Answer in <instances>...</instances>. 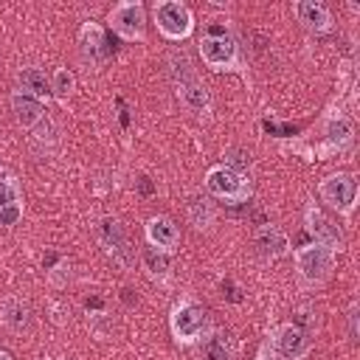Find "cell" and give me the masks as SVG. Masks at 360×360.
I'll use <instances>...</instances> for the list:
<instances>
[{"mask_svg": "<svg viewBox=\"0 0 360 360\" xmlns=\"http://www.w3.org/2000/svg\"><path fill=\"white\" fill-rule=\"evenodd\" d=\"M332 248L315 242V245H307L295 253V262H298V270L307 281H323L332 270Z\"/></svg>", "mask_w": 360, "mask_h": 360, "instance_id": "cell-1", "label": "cell"}, {"mask_svg": "<svg viewBox=\"0 0 360 360\" xmlns=\"http://www.w3.org/2000/svg\"><path fill=\"white\" fill-rule=\"evenodd\" d=\"M155 20H158V28L172 39H180L191 31V11L183 3H174V0L158 3L155 6Z\"/></svg>", "mask_w": 360, "mask_h": 360, "instance_id": "cell-2", "label": "cell"}, {"mask_svg": "<svg viewBox=\"0 0 360 360\" xmlns=\"http://www.w3.org/2000/svg\"><path fill=\"white\" fill-rule=\"evenodd\" d=\"M205 186H208L211 194L225 197V200H233V202H242V200L248 197V183H245V177L236 174V172L228 169V166L211 169L208 177H205Z\"/></svg>", "mask_w": 360, "mask_h": 360, "instance_id": "cell-3", "label": "cell"}, {"mask_svg": "<svg viewBox=\"0 0 360 360\" xmlns=\"http://www.w3.org/2000/svg\"><path fill=\"white\" fill-rule=\"evenodd\" d=\"M321 197L338 211H349L357 197V183L352 174H332L321 183Z\"/></svg>", "mask_w": 360, "mask_h": 360, "instance_id": "cell-4", "label": "cell"}, {"mask_svg": "<svg viewBox=\"0 0 360 360\" xmlns=\"http://www.w3.org/2000/svg\"><path fill=\"white\" fill-rule=\"evenodd\" d=\"M110 22L121 37L141 39L143 37V6L141 3H118L110 14Z\"/></svg>", "mask_w": 360, "mask_h": 360, "instance_id": "cell-5", "label": "cell"}, {"mask_svg": "<svg viewBox=\"0 0 360 360\" xmlns=\"http://www.w3.org/2000/svg\"><path fill=\"white\" fill-rule=\"evenodd\" d=\"M205 318H208V312H205L200 304H183V307H177L174 315H172V329H174V335H177L180 340H194V338L202 332Z\"/></svg>", "mask_w": 360, "mask_h": 360, "instance_id": "cell-6", "label": "cell"}, {"mask_svg": "<svg viewBox=\"0 0 360 360\" xmlns=\"http://www.w3.org/2000/svg\"><path fill=\"white\" fill-rule=\"evenodd\" d=\"M174 76H177V93H180L183 104L188 110H205L208 107V93L197 82V76L188 70V62L186 59H180V70H174Z\"/></svg>", "mask_w": 360, "mask_h": 360, "instance_id": "cell-7", "label": "cell"}, {"mask_svg": "<svg viewBox=\"0 0 360 360\" xmlns=\"http://www.w3.org/2000/svg\"><path fill=\"white\" fill-rule=\"evenodd\" d=\"M98 236H101V242L107 245V250L118 259V262H124V264H129L132 262V248H129V239H127V233H124V228L115 222V219H101L98 222Z\"/></svg>", "mask_w": 360, "mask_h": 360, "instance_id": "cell-8", "label": "cell"}, {"mask_svg": "<svg viewBox=\"0 0 360 360\" xmlns=\"http://www.w3.org/2000/svg\"><path fill=\"white\" fill-rule=\"evenodd\" d=\"M200 53L211 68H225L236 59V45L231 42V37H202L200 42Z\"/></svg>", "mask_w": 360, "mask_h": 360, "instance_id": "cell-9", "label": "cell"}, {"mask_svg": "<svg viewBox=\"0 0 360 360\" xmlns=\"http://www.w3.org/2000/svg\"><path fill=\"white\" fill-rule=\"evenodd\" d=\"M278 349H281L284 357L298 360V357H304L309 352V338H307V332L301 326H292L290 323V326H284L278 332Z\"/></svg>", "mask_w": 360, "mask_h": 360, "instance_id": "cell-10", "label": "cell"}, {"mask_svg": "<svg viewBox=\"0 0 360 360\" xmlns=\"http://www.w3.org/2000/svg\"><path fill=\"white\" fill-rule=\"evenodd\" d=\"M307 228L315 233V239L321 242V245H326V248H335V245H340V231L318 211V208H307Z\"/></svg>", "mask_w": 360, "mask_h": 360, "instance_id": "cell-11", "label": "cell"}, {"mask_svg": "<svg viewBox=\"0 0 360 360\" xmlns=\"http://www.w3.org/2000/svg\"><path fill=\"white\" fill-rule=\"evenodd\" d=\"M146 236H149V242H152V245L166 248V250H172V248L177 245V239H180V233H177L174 222H172V219H166V217H152V219H149V225H146Z\"/></svg>", "mask_w": 360, "mask_h": 360, "instance_id": "cell-12", "label": "cell"}, {"mask_svg": "<svg viewBox=\"0 0 360 360\" xmlns=\"http://www.w3.org/2000/svg\"><path fill=\"white\" fill-rule=\"evenodd\" d=\"M11 107H14V118H17L22 127H34V124H39V121H42V112H45L42 104H39L37 98L25 96V93H14Z\"/></svg>", "mask_w": 360, "mask_h": 360, "instance_id": "cell-13", "label": "cell"}, {"mask_svg": "<svg viewBox=\"0 0 360 360\" xmlns=\"http://www.w3.org/2000/svg\"><path fill=\"white\" fill-rule=\"evenodd\" d=\"M0 315H3V323L11 326L14 332H22L31 326V307L22 304L20 298H8L3 307H0Z\"/></svg>", "mask_w": 360, "mask_h": 360, "instance_id": "cell-14", "label": "cell"}, {"mask_svg": "<svg viewBox=\"0 0 360 360\" xmlns=\"http://www.w3.org/2000/svg\"><path fill=\"white\" fill-rule=\"evenodd\" d=\"M295 11H298V20L312 31H326L332 25V17H329L326 6H321V3H307L304 0V3L295 6Z\"/></svg>", "mask_w": 360, "mask_h": 360, "instance_id": "cell-15", "label": "cell"}, {"mask_svg": "<svg viewBox=\"0 0 360 360\" xmlns=\"http://www.w3.org/2000/svg\"><path fill=\"white\" fill-rule=\"evenodd\" d=\"M256 248L267 256H281L287 250V236L276 225H264L256 231Z\"/></svg>", "mask_w": 360, "mask_h": 360, "instance_id": "cell-16", "label": "cell"}, {"mask_svg": "<svg viewBox=\"0 0 360 360\" xmlns=\"http://www.w3.org/2000/svg\"><path fill=\"white\" fill-rule=\"evenodd\" d=\"M82 48H84V53H90V56H98V53H110L112 48L107 45V37H104V31L98 28V25H84L82 28Z\"/></svg>", "mask_w": 360, "mask_h": 360, "instance_id": "cell-17", "label": "cell"}, {"mask_svg": "<svg viewBox=\"0 0 360 360\" xmlns=\"http://www.w3.org/2000/svg\"><path fill=\"white\" fill-rule=\"evenodd\" d=\"M200 360H231V349H228V340L222 332H214L211 338L202 340Z\"/></svg>", "mask_w": 360, "mask_h": 360, "instance_id": "cell-18", "label": "cell"}, {"mask_svg": "<svg viewBox=\"0 0 360 360\" xmlns=\"http://www.w3.org/2000/svg\"><path fill=\"white\" fill-rule=\"evenodd\" d=\"M17 79H20L22 90H28V93H34V96H48V90H51V82H48L45 73L37 70V68H22Z\"/></svg>", "mask_w": 360, "mask_h": 360, "instance_id": "cell-19", "label": "cell"}, {"mask_svg": "<svg viewBox=\"0 0 360 360\" xmlns=\"http://www.w3.org/2000/svg\"><path fill=\"white\" fill-rule=\"evenodd\" d=\"M326 138H329L332 146H346V143L352 141V124H349L346 118H335V121H329V127H326Z\"/></svg>", "mask_w": 360, "mask_h": 360, "instance_id": "cell-20", "label": "cell"}, {"mask_svg": "<svg viewBox=\"0 0 360 360\" xmlns=\"http://www.w3.org/2000/svg\"><path fill=\"white\" fill-rule=\"evenodd\" d=\"M141 259H143V264H146V270H149L152 276H166V270H169L166 253H158V248H143Z\"/></svg>", "mask_w": 360, "mask_h": 360, "instance_id": "cell-21", "label": "cell"}, {"mask_svg": "<svg viewBox=\"0 0 360 360\" xmlns=\"http://www.w3.org/2000/svg\"><path fill=\"white\" fill-rule=\"evenodd\" d=\"M51 90H53L59 98H65V96L73 90V73L65 70V68H59V70L53 73V79H51Z\"/></svg>", "mask_w": 360, "mask_h": 360, "instance_id": "cell-22", "label": "cell"}, {"mask_svg": "<svg viewBox=\"0 0 360 360\" xmlns=\"http://www.w3.org/2000/svg\"><path fill=\"white\" fill-rule=\"evenodd\" d=\"M17 202H20L17 186H14L11 180H0V211H3V208H11V205H17Z\"/></svg>", "mask_w": 360, "mask_h": 360, "instance_id": "cell-23", "label": "cell"}, {"mask_svg": "<svg viewBox=\"0 0 360 360\" xmlns=\"http://www.w3.org/2000/svg\"><path fill=\"white\" fill-rule=\"evenodd\" d=\"M225 160H228V169H233L236 174H242V172L248 169V163H250V158H248L242 149H228V152H225Z\"/></svg>", "mask_w": 360, "mask_h": 360, "instance_id": "cell-24", "label": "cell"}, {"mask_svg": "<svg viewBox=\"0 0 360 360\" xmlns=\"http://www.w3.org/2000/svg\"><path fill=\"white\" fill-rule=\"evenodd\" d=\"M191 219H194L197 228L208 225V219H211V208L205 205V200H191Z\"/></svg>", "mask_w": 360, "mask_h": 360, "instance_id": "cell-25", "label": "cell"}, {"mask_svg": "<svg viewBox=\"0 0 360 360\" xmlns=\"http://www.w3.org/2000/svg\"><path fill=\"white\" fill-rule=\"evenodd\" d=\"M17 219H20V205H11V208H3V211H0V225L8 228V225H14Z\"/></svg>", "mask_w": 360, "mask_h": 360, "instance_id": "cell-26", "label": "cell"}, {"mask_svg": "<svg viewBox=\"0 0 360 360\" xmlns=\"http://www.w3.org/2000/svg\"><path fill=\"white\" fill-rule=\"evenodd\" d=\"M34 135H37V141H53V127H51L48 121H45V124L39 121L37 129H34Z\"/></svg>", "mask_w": 360, "mask_h": 360, "instance_id": "cell-27", "label": "cell"}, {"mask_svg": "<svg viewBox=\"0 0 360 360\" xmlns=\"http://www.w3.org/2000/svg\"><path fill=\"white\" fill-rule=\"evenodd\" d=\"M349 335H352V340H357V304H352V309H349Z\"/></svg>", "mask_w": 360, "mask_h": 360, "instance_id": "cell-28", "label": "cell"}, {"mask_svg": "<svg viewBox=\"0 0 360 360\" xmlns=\"http://www.w3.org/2000/svg\"><path fill=\"white\" fill-rule=\"evenodd\" d=\"M138 191H141L143 197H149V194L155 191V186H152V180H149V177H141V180H138Z\"/></svg>", "mask_w": 360, "mask_h": 360, "instance_id": "cell-29", "label": "cell"}, {"mask_svg": "<svg viewBox=\"0 0 360 360\" xmlns=\"http://www.w3.org/2000/svg\"><path fill=\"white\" fill-rule=\"evenodd\" d=\"M124 301H127V304H132V301H135V298H132V290H124Z\"/></svg>", "mask_w": 360, "mask_h": 360, "instance_id": "cell-30", "label": "cell"}, {"mask_svg": "<svg viewBox=\"0 0 360 360\" xmlns=\"http://www.w3.org/2000/svg\"><path fill=\"white\" fill-rule=\"evenodd\" d=\"M0 360H11V354L8 352H0Z\"/></svg>", "mask_w": 360, "mask_h": 360, "instance_id": "cell-31", "label": "cell"}]
</instances>
